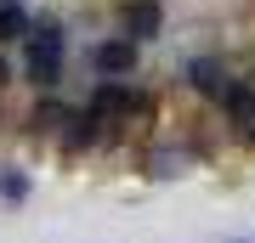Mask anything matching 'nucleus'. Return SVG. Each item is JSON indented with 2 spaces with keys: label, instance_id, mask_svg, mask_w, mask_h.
Instances as JSON below:
<instances>
[{
  "label": "nucleus",
  "instance_id": "2",
  "mask_svg": "<svg viewBox=\"0 0 255 243\" xmlns=\"http://www.w3.org/2000/svg\"><path fill=\"white\" fill-rule=\"evenodd\" d=\"M91 63H97V74L119 80V74L136 68V45H130V40H108V45H97V51H91Z\"/></svg>",
  "mask_w": 255,
  "mask_h": 243
},
{
  "label": "nucleus",
  "instance_id": "11",
  "mask_svg": "<svg viewBox=\"0 0 255 243\" xmlns=\"http://www.w3.org/2000/svg\"><path fill=\"white\" fill-rule=\"evenodd\" d=\"M233 243H255V238H233Z\"/></svg>",
  "mask_w": 255,
  "mask_h": 243
},
{
  "label": "nucleus",
  "instance_id": "8",
  "mask_svg": "<svg viewBox=\"0 0 255 243\" xmlns=\"http://www.w3.org/2000/svg\"><path fill=\"white\" fill-rule=\"evenodd\" d=\"M63 108H57V102H40V108H34V130H57V125H63Z\"/></svg>",
  "mask_w": 255,
  "mask_h": 243
},
{
  "label": "nucleus",
  "instance_id": "10",
  "mask_svg": "<svg viewBox=\"0 0 255 243\" xmlns=\"http://www.w3.org/2000/svg\"><path fill=\"white\" fill-rule=\"evenodd\" d=\"M6 80H11V68H6V57H0V85H6Z\"/></svg>",
  "mask_w": 255,
  "mask_h": 243
},
{
  "label": "nucleus",
  "instance_id": "7",
  "mask_svg": "<svg viewBox=\"0 0 255 243\" xmlns=\"http://www.w3.org/2000/svg\"><path fill=\"white\" fill-rule=\"evenodd\" d=\"M23 28H28V23H23V11H17V6H0V45H6V40H17Z\"/></svg>",
  "mask_w": 255,
  "mask_h": 243
},
{
  "label": "nucleus",
  "instance_id": "6",
  "mask_svg": "<svg viewBox=\"0 0 255 243\" xmlns=\"http://www.w3.org/2000/svg\"><path fill=\"white\" fill-rule=\"evenodd\" d=\"M147 164H153V175H164V181H170V175H187V164H193V153H170V147H164V153H153Z\"/></svg>",
  "mask_w": 255,
  "mask_h": 243
},
{
  "label": "nucleus",
  "instance_id": "4",
  "mask_svg": "<svg viewBox=\"0 0 255 243\" xmlns=\"http://www.w3.org/2000/svg\"><path fill=\"white\" fill-rule=\"evenodd\" d=\"M193 85H199L204 90V96H221V102H227V74H221V63H193Z\"/></svg>",
  "mask_w": 255,
  "mask_h": 243
},
{
  "label": "nucleus",
  "instance_id": "1",
  "mask_svg": "<svg viewBox=\"0 0 255 243\" xmlns=\"http://www.w3.org/2000/svg\"><path fill=\"white\" fill-rule=\"evenodd\" d=\"M57 68H63V28H57V23H40L34 28V45H28V74H34L40 85H51Z\"/></svg>",
  "mask_w": 255,
  "mask_h": 243
},
{
  "label": "nucleus",
  "instance_id": "3",
  "mask_svg": "<svg viewBox=\"0 0 255 243\" xmlns=\"http://www.w3.org/2000/svg\"><path fill=\"white\" fill-rule=\"evenodd\" d=\"M227 113L238 119V130H244L250 142H255V96H250L244 85H233V90H227Z\"/></svg>",
  "mask_w": 255,
  "mask_h": 243
},
{
  "label": "nucleus",
  "instance_id": "12",
  "mask_svg": "<svg viewBox=\"0 0 255 243\" xmlns=\"http://www.w3.org/2000/svg\"><path fill=\"white\" fill-rule=\"evenodd\" d=\"M0 6H17V0H0Z\"/></svg>",
  "mask_w": 255,
  "mask_h": 243
},
{
  "label": "nucleus",
  "instance_id": "9",
  "mask_svg": "<svg viewBox=\"0 0 255 243\" xmlns=\"http://www.w3.org/2000/svg\"><path fill=\"white\" fill-rule=\"evenodd\" d=\"M0 192L6 198H23V175H0Z\"/></svg>",
  "mask_w": 255,
  "mask_h": 243
},
{
  "label": "nucleus",
  "instance_id": "5",
  "mask_svg": "<svg viewBox=\"0 0 255 243\" xmlns=\"http://www.w3.org/2000/svg\"><path fill=\"white\" fill-rule=\"evenodd\" d=\"M125 28H130V45H136V40H147V34L159 28V11H153V6H130V11H125Z\"/></svg>",
  "mask_w": 255,
  "mask_h": 243
}]
</instances>
